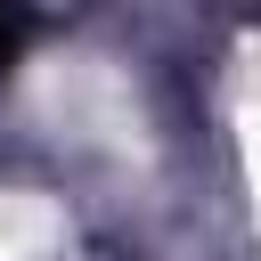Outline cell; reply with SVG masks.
<instances>
[{
  "mask_svg": "<svg viewBox=\"0 0 261 261\" xmlns=\"http://www.w3.org/2000/svg\"><path fill=\"white\" fill-rule=\"evenodd\" d=\"M8 49H16V8L0 0V57H8Z\"/></svg>",
  "mask_w": 261,
  "mask_h": 261,
  "instance_id": "obj_1",
  "label": "cell"
}]
</instances>
